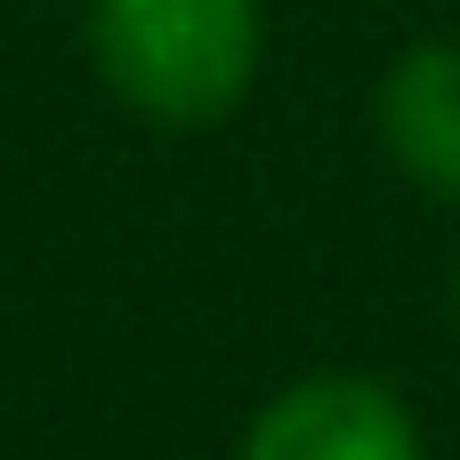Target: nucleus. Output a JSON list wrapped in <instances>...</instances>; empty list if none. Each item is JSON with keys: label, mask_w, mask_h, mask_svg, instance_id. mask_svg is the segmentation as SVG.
Listing matches in <instances>:
<instances>
[{"label": "nucleus", "mask_w": 460, "mask_h": 460, "mask_svg": "<svg viewBox=\"0 0 460 460\" xmlns=\"http://www.w3.org/2000/svg\"><path fill=\"white\" fill-rule=\"evenodd\" d=\"M81 40L137 121L218 129L267 73V0H89Z\"/></svg>", "instance_id": "f257e3e1"}, {"label": "nucleus", "mask_w": 460, "mask_h": 460, "mask_svg": "<svg viewBox=\"0 0 460 460\" xmlns=\"http://www.w3.org/2000/svg\"><path fill=\"white\" fill-rule=\"evenodd\" d=\"M234 460H429V437L380 372H307L251 412Z\"/></svg>", "instance_id": "f03ea898"}, {"label": "nucleus", "mask_w": 460, "mask_h": 460, "mask_svg": "<svg viewBox=\"0 0 460 460\" xmlns=\"http://www.w3.org/2000/svg\"><path fill=\"white\" fill-rule=\"evenodd\" d=\"M372 137L404 186L460 210V32L404 40L372 81Z\"/></svg>", "instance_id": "7ed1b4c3"}, {"label": "nucleus", "mask_w": 460, "mask_h": 460, "mask_svg": "<svg viewBox=\"0 0 460 460\" xmlns=\"http://www.w3.org/2000/svg\"><path fill=\"white\" fill-rule=\"evenodd\" d=\"M445 307H453V332H460V251H453V267H445Z\"/></svg>", "instance_id": "20e7f679"}]
</instances>
